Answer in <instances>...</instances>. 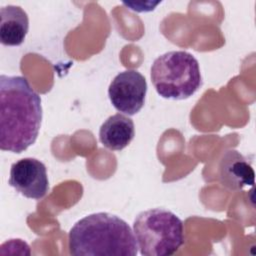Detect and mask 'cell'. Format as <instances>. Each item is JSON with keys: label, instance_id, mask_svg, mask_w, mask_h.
I'll return each instance as SVG.
<instances>
[{"label": "cell", "instance_id": "cell-6", "mask_svg": "<svg viewBox=\"0 0 256 256\" xmlns=\"http://www.w3.org/2000/svg\"><path fill=\"white\" fill-rule=\"evenodd\" d=\"M9 185L26 198L40 200L49 191L44 163L36 158H23L11 165Z\"/></svg>", "mask_w": 256, "mask_h": 256}, {"label": "cell", "instance_id": "cell-4", "mask_svg": "<svg viewBox=\"0 0 256 256\" xmlns=\"http://www.w3.org/2000/svg\"><path fill=\"white\" fill-rule=\"evenodd\" d=\"M133 232L144 256H169L184 244V226L169 210L153 208L135 218Z\"/></svg>", "mask_w": 256, "mask_h": 256}, {"label": "cell", "instance_id": "cell-2", "mask_svg": "<svg viewBox=\"0 0 256 256\" xmlns=\"http://www.w3.org/2000/svg\"><path fill=\"white\" fill-rule=\"evenodd\" d=\"M75 256H135L138 244L131 227L116 215L98 212L77 221L69 232Z\"/></svg>", "mask_w": 256, "mask_h": 256}, {"label": "cell", "instance_id": "cell-5", "mask_svg": "<svg viewBox=\"0 0 256 256\" xmlns=\"http://www.w3.org/2000/svg\"><path fill=\"white\" fill-rule=\"evenodd\" d=\"M146 93L145 77L133 69L118 73L108 88V96L114 108L129 116L135 115L142 109Z\"/></svg>", "mask_w": 256, "mask_h": 256}, {"label": "cell", "instance_id": "cell-3", "mask_svg": "<svg viewBox=\"0 0 256 256\" xmlns=\"http://www.w3.org/2000/svg\"><path fill=\"white\" fill-rule=\"evenodd\" d=\"M150 76L157 93L166 99H187L202 85L198 60L187 51H169L157 57Z\"/></svg>", "mask_w": 256, "mask_h": 256}, {"label": "cell", "instance_id": "cell-9", "mask_svg": "<svg viewBox=\"0 0 256 256\" xmlns=\"http://www.w3.org/2000/svg\"><path fill=\"white\" fill-rule=\"evenodd\" d=\"M29 30L27 13L16 5L3 6L0 9V41L5 46L21 45Z\"/></svg>", "mask_w": 256, "mask_h": 256}, {"label": "cell", "instance_id": "cell-1", "mask_svg": "<svg viewBox=\"0 0 256 256\" xmlns=\"http://www.w3.org/2000/svg\"><path fill=\"white\" fill-rule=\"evenodd\" d=\"M42 122L41 98L23 76H0V148L21 153L35 143Z\"/></svg>", "mask_w": 256, "mask_h": 256}, {"label": "cell", "instance_id": "cell-7", "mask_svg": "<svg viewBox=\"0 0 256 256\" xmlns=\"http://www.w3.org/2000/svg\"><path fill=\"white\" fill-rule=\"evenodd\" d=\"M222 184L230 190H241L254 184V170L248 160L236 150L226 151L219 164Z\"/></svg>", "mask_w": 256, "mask_h": 256}, {"label": "cell", "instance_id": "cell-8", "mask_svg": "<svg viewBox=\"0 0 256 256\" xmlns=\"http://www.w3.org/2000/svg\"><path fill=\"white\" fill-rule=\"evenodd\" d=\"M135 136L133 120L121 113L108 117L100 127L99 140L104 147L120 151L127 147Z\"/></svg>", "mask_w": 256, "mask_h": 256}]
</instances>
